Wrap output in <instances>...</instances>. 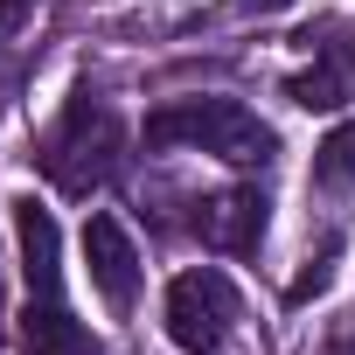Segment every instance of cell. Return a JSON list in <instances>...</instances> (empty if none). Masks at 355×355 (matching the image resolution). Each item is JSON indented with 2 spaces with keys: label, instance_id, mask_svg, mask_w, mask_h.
I'll list each match as a JSON object with an SVG mask.
<instances>
[{
  "label": "cell",
  "instance_id": "6da1fadb",
  "mask_svg": "<svg viewBox=\"0 0 355 355\" xmlns=\"http://www.w3.org/2000/svg\"><path fill=\"white\" fill-rule=\"evenodd\" d=\"M146 146H153V153H209V160H223V167L258 174V167H272L279 132H272L244 98L202 91V98H167V105H153V112H146Z\"/></svg>",
  "mask_w": 355,
  "mask_h": 355
},
{
  "label": "cell",
  "instance_id": "7a4b0ae2",
  "mask_svg": "<svg viewBox=\"0 0 355 355\" xmlns=\"http://www.w3.org/2000/svg\"><path fill=\"white\" fill-rule=\"evenodd\" d=\"M119 160H125V119H119V105L105 91L77 84L63 98V112L42 125L35 167L49 174L63 196H91V189H105L112 174H119Z\"/></svg>",
  "mask_w": 355,
  "mask_h": 355
},
{
  "label": "cell",
  "instance_id": "3957f363",
  "mask_svg": "<svg viewBox=\"0 0 355 355\" xmlns=\"http://www.w3.org/2000/svg\"><path fill=\"white\" fill-rule=\"evenodd\" d=\"M15 237H21V279H28L21 348L28 355H98V341L70 320V300H63V230H56V216L35 196L15 202Z\"/></svg>",
  "mask_w": 355,
  "mask_h": 355
},
{
  "label": "cell",
  "instance_id": "277c9868",
  "mask_svg": "<svg viewBox=\"0 0 355 355\" xmlns=\"http://www.w3.org/2000/svg\"><path fill=\"white\" fill-rule=\"evenodd\" d=\"M167 341L182 348V355H230L237 327H244V293L230 272L216 265H189V272H174L167 279Z\"/></svg>",
  "mask_w": 355,
  "mask_h": 355
},
{
  "label": "cell",
  "instance_id": "5b68a950",
  "mask_svg": "<svg viewBox=\"0 0 355 355\" xmlns=\"http://www.w3.org/2000/svg\"><path fill=\"white\" fill-rule=\"evenodd\" d=\"M84 272H91V293L125 320L132 306H139V244H132V230L112 216V209H91L84 216Z\"/></svg>",
  "mask_w": 355,
  "mask_h": 355
},
{
  "label": "cell",
  "instance_id": "8992f818",
  "mask_svg": "<svg viewBox=\"0 0 355 355\" xmlns=\"http://www.w3.org/2000/svg\"><path fill=\"white\" fill-rule=\"evenodd\" d=\"M209 251H237L251 258L265 244V189H209V196H189V216H182Z\"/></svg>",
  "mask_w": 355,
  "mask_h": 355
},
{
  "label": "cell",
  "instance_id": "52a82bcc",
  "mask_svg": "<svg viewBox=\"0 0 355 355\" xmlns=\"http://www.w3.org/2000/svg\"><path fill=\"white\" fill-rule=\"evenodd\" d=\"M300 42L313 49V63L286 77V98H293L300 112H334V105H348V98H355V35H327V42L300 35Z\"/></svg>",
  "mask_w": 355,
  "mask_h": 355
},
{
  "label": "cell",
  "instance_id": "ba28073f",
  "mask_svg": "<svg viewBox=\"0 0 355 355\" xmlns=\"http://www.w3.org/2000/svg\"><path fill=\"white\" fill-rule=\"evenodd\" d=\"M313 189H355V119L313 146Z\"/></svg>",
  "mask_w": 355,
  "mask_h": 355
},
{
  "label": "cell",
  "instance_id": "9c48e42d",
  "mask_svg": "<svg viewBox=\"0 0 355 355\" xmlns=\"http://www.w3.org/2000/svg\"><path fill=\"white\" fill-rule=\"evenodd\" d=\"M35 8H42V0H0V49H8V42L35 21Z\"/></svg>",
  "mask_w": 355,
  "mask_h": 355
},
{
  "label": "cell",
  "instance_id": "30bf717a",
  "mask_svg": "<svg viewBox=\"0 0 355 355\" xmlns=\"http://www.w3.org/2000/svg\"><path fill=\"white\" fill-rule=\"evenodd\" d=\"M230 8H237V15H286L293 0H230Z\"/></svg>",
  "mask_w": 355,
  "mask_h": 355
},
{
  "label": "cell",
  "instance_id": "8fae6325",
  "mask_svg": "<svg viewBox=\"0 0 355 355\" xmlns=\"http://www.w3.org/2000/svg\"><path fill=\"white\" fill-rule=\"evenodd\" d=\"M0 313H8V272H0Z\"/></svg>",
  "mask_w": 355,
  "mask_h": 355
}]
</instances>
